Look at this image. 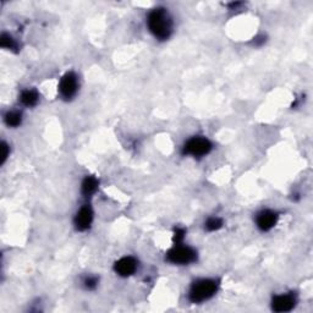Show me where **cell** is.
Masks as SVG:
<instances>
[{
  "mask_svg": "<svg viewBox=\"0 0 313 313\" xmlns=\"http://www.w3.org/2000/svg\"><path fill=\"white\" fill-rule=\"evenodd\" d=\"M148 27L158 40H168L172 34V20L164 9H154L148 16Z\"/></svg>",
  "mask_w": 313,
  "mask_h": 313,
  "instance_id": "obj_1",
  "label": "cell"
},
{
  "mask_svg": "<svg viewBox=\"0 0 313 313\" xmlns=\"http://www.w3.org/2000/svg\"><path fill=\"white\" fill-rule=\"evenodd\" d=\"M218 284L215 280L203 279L199 282H196L190 290V300L193 303L203 302L206 300L211 299L215 292H217Z\"/></svg>",
  "mask_w": 313,
  "mask_h": 313,
  "instance_id": "obj_2",
  "label": "cell"
},
{
  "mask_svg": "<svg viewBox=\"0 0 313 313\" xmlns=\"http://www.w3.org/2000/svg\"><path fill=\"white\" fill-rule=\"evenodd\" d=\"M168 261L175 264H189L196 261L197 254L191 247L175 246L168 253Z\"/></svg>",
  "mask_w": 313,
  "mask_h": 313,
  "instance_id": "obj_3",
  "label": "cell"
},
{
  "mask_svg": "<svg viewBox=\"0 0 313 313\" xmlns=\"http://www.w3.org/2000/svg\"><path fill=\"white\" fill-rule=\"evenodd\" d=\"M212 150V144L207 138L193 137L183 147V153L193 157H202L209 153Z\"/></svg>",
  "mask_w": 313,
  "mask_h": 313,
  "instance_id": "obj_4",
  "label": "cell"
},
{
  "mask_svg": "<svg viewBox=\"0 0 313 313\" xmlns=\"http://www.w3.org/2000/svg\"><path fill=\"white\" fill-rule=\"evenodd\" d=\"M77 87H79V85H77V77L75 73L67 72L66 75L61 79L59 89L64 98L71 99L76 95Z\"/></svg>",
  "mask_w": 313,
  "mask_h": 313,
  "instance_id": "obj_5",
  "label": "cell"
},
{
  "mask_svg": "<svg viewBox=\"0 0 313 313\" xmlns=\"http://www.w3.org/2000/svg\"><path fill=\"white\" fill-rule=\"evenodd\" d=\"M296 300L291 293H285V295L275 296L273 299L272 307L275 312H288L295 307Z\"/></svg>",
  "mask_w": 313,
  "mask_h": 313,
  "instance_id": "obj_6",
  "label": "cell"
},
{
  "mask_svg": "<svg viewBox=\"0 0 313 313\" xmlns=\"http://www.w3.org/2000/svg\"><path fill=\"white\" fill-rule=\"evenodd\" d=\"M115 272L121 277H128L135 273L137 268V262L132 257H124L115 263Z\"/></svg>",
  "mask_w": 313,
  "mask_h": 313,
  "instance_id": "obj_7",
  "label": "cell"
},
{
  "mask_svg": "<svg viewBox=\"0 0 313 313\" xmlns=\"http://www.w3.org/2000/svg\"><path fill=\"white\" fill-rule=\"evenodd\" d=\"M92 219H93L92 209L89 208L88 206H85V207L80 209L79 213L76 214L75 218L76 228L81 231L87 230V229L89 228V225H91Z\"/></svg>",
  "mask_w": 313,
  "mask_h": 313,
  "instance_id": "obj_8",
  "label": "cell"
},
{
  "mask_svg": "<svg viewBox=\"0 0 313 313\" xmlns=\"http://www.w3.org/2000/svg\"><path fill=\"white\" fill-rule=\"evenodd\" d=\"M277 214L272 211H263L257 215V225L261 230L268 231L277 224Z\"/></svg>",
  "mask_w": 313,
  "mask_h": 313,
  "instance_id": "obj_9",
  "label": "cell"
},
{
  "mask_svg": "<svg viewBox=\"0 0 313 313\" xmlns=\"http://www.w3.org/2000/svg\"><path fill=\"white\" fill-rule=\"evenodd\" d=\"M98 189V181H97L96 177L93 176H87L82 182V193L88 197V196H92L93 193L97 191Z\"/></svg>",
  "mask_w": 313,
  "mask_h": 313,
  "instance_id": "obj_10",
  "label": "cell"
},
{
  "mask_svg": "<svg viewBox=\"0 0 313 313\" xmlns=\"http://www.w3.org/2000/svg\"><path fill=\"white\" fill-rule=\"evenodd\" d=\"M21 102L24 103L26 106H33L37 104L38 102V93L32 89H27L21 95Z\"/></svg>",
  "mask_w": 313,
  "mask_h": 313,
  "instance_id": "obj_11",
  "label": "cell"
},
{
  "mask_svg": "<svg viewBox=\"0 0 313 313\" xmlns=\"http://www.w3.org/2000/svg\"><path fill=\"white\" fill-rule=\"evenodd\" d=\"M5 122L8 124V126H19L21 124V114H19L17 112L8 113L5 116Z\"/></svg>",
  "mask_w": 313,
  "mask_h": 313,
  "instance_id": "obj_12",
  "label": "cell"
},
{
  "mask_svg": "<svg viewBox=\"0 0 313 313\" xmlns=\"http://www.w3.org/2000/svg\"><path fill=\"white\" fill-rule=\"evenodd\" d=\"M0 46L3 48H6V49H15L16 43L10 35L3 34L2 38H0Z\"/></svg>",
  "mask_w": 313,
  "mask_h": 313,
  "instance_id": "obj_13",
  "label": "cell"
},
{
  "mask_svg": "<svg viewBox=\"0 0 313 313\" xmlns=\"http://www.w3.org/2000/svg\"><path fill=\"white\" fill-rule=\"evenodd\" d=\"M223 225V222L219 218H211L208 219L207 223H206V229L208 231H215L218 229H220Z\"/></svg>",
  "mask_w": 313,
  "mask_h": 313,
  "instance_id": "obj_14",
  "label": "cell"
},
{
  "mask_svg": "<svg viewBox=\"0 0 313 313\" xmlns=\"http://www.w3.org/2000/svg\"><path fill=\"white\" fill-rule=\"evenodd\" d=\"M183 236H185V230L183 229H176L175 234H174V241L176 244H180L183 240Z\"/></svg>",
  "mask_w": 313,
  "mask_h": 313,
  "instance_id": "obj_15",
  "label": "cell"
},
{
  "mask_svg": "<svg viewBox=\"0 0 313 313\" xmlns=\"http://www.w3.org/2000/svg\"><path fill=\"white\" fill-rule=\"evenodd\" d=\"M97 284H98V280H97V278H95V277H91V278H87L85 280V286L89 290L95 289L97 286Z\"/></svg>",
  "mask_w": 313,
  "mask_h": 313,
  "instance_id": "obj_16",
  "label": "cell"
},
{
  "mask_svg": "<svg viewBox=\"0 0 313 313\" xmlns=\"http://www.w3.org/2000/svg\"><path fill=\"white\" fill-rule=\"evenodd\" d=\"M2 150H3V154H2V164L5 162L6 158H8V154H9V147L8 144L6 143H3L2 146Z\"/></svg>",
  "mask_w": 313,
  "mask_h": 313,
  "instance_id": "obj_17",
  "label": "cell"
}]
</instances>
